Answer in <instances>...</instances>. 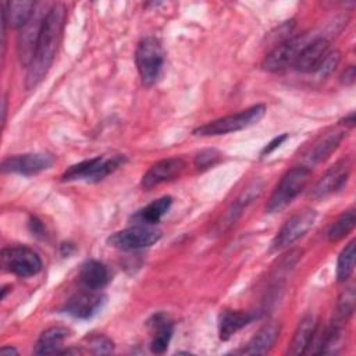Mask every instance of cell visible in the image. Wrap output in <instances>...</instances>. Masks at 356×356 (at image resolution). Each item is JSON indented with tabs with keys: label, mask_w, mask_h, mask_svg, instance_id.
<instances>
[{
	"label": "cell",
	"mask_w": 356,
	"mask_h": 356,
	"mask_svg": "<svg viewBox=\"0 0 356 356\" xmlns=\"http://www.w3.org/2000/svg\"><path fill=\"white\" fill-rule=\"evenodd\" d=\"M316 217L317 214L312 209H305L293 214L277 232L271 242V250H281L300 239L313 227Z\"/></svg>",
	"instance_id": "9"
},
{
	"label": "cell",
	"mask_w": 356,
	"mask_h": 356,
	"mask_svg": "<svg viewBox=\"0 0 356 356\" xmlns=\"http://www.w3.org/2000/svg\"><path fill=\"white\" fill-rule=\"evenodd\" d=\"M220 153L216 149H206L202 150L196 157H195V165L197 170H206L211 165H214L220 160Z\"/></svg>",
	"instance_id": "30"
},
{
	"label": "cell",
	"mask_w": 356,
	"mask_h": 356,
	"mask_svg": "<svg viewBox=\"0 0 356 356\" xmlns=\"http://www.w3.org/2000/svg\"><path fill=\"white\" fill-rule=\"evenodd\" d=\"M257 318V314L253 312H241V310H224L218 317V337L221 341L229 339L241 328L246 327Z\"/></svg>",
	"instance_id": "19"
},
{
	"label": "cell",
	"mask_w": 356,
	"mask_h": 356,
	"mask_svg": "<svg viewBox=\"0 0 356 356\" xmlns=\"http://www.w3.org/2000/svg\"><path fill=\"white\" fill-rule=\"evenodd\" d=\"M317 328V323L313 316H305L293 334V338L291 341V345L288 348V355H302L306 353L312 338L314 335V331Z\"/></svg>",
	"instance_id": "22"
},
{
	"label": "cell",
	"mask_w": 356,
	"mask_h": 356,
	"mask_svg": "<svg viewBox=\"0 0 356 356\" xmlns=\"http://www.w3.org/2000/svg\"><path fill=\"white\" fill-rule=\"evenodd\" d=\"M350 171V159L345 157L339 161H337L330 170L314 184V186L310 191V196L313 199H321L328 196L332 192L339 191L349 175Z\"/></svg>",
	"instance_id": "13"
},
{
	"label": "cell",
	"mask_w": 356,
	"mask_h": 356,
	"mask_svg": "<svg viewBox=\"0 0 356 356\" xmlns=\"http://www.w3.org/2000/svg\"><path fill=\"white\" fill-rule=\"evenodd\" d=\"M147 325L152 332L150 350L156 355L164 353L172 338V332H174L172 321L167 314L160 312L152 316V318L147 321Z\"/></svg>",
	"instance_id": "15"
},
{
	"label": "cell",
	"mask_w": 356,
	"mask_h": 356,
	"mask_svg": "<svg viewBox=\"0 0 356 356\" xmlns=\"http://www.w3.org/2000/svg\"><path fill=\"white\" fill-rule=\"evenodd\" d=\"M106 299V295H103L102 292L86 288L72 295L65 302L61 310L74 318L88 320L102 310Z\"/></svg>",
	"instance_id": "12"
},
{
	"label": "cell",
	"mask_w": 356,
	"mask_h": 356,
	"mask_svg": "<svg viewBox=\"0 0 356 356\" xmlns=\"http://www.w3.org/2000/svg\"><path fill=\"white\" fill-rule=\"evenodd\" d=\"M310 177L312 171L306 165L291 168L275 186L266 206V211L278 213L289 206L291 202L305 189V186L310 181Z\"/></svg>",
	"instance_id": "3"
},
{
	"label": "cell",
	"mask_w": 356,
	"mask_h": 356,
	"mask_svg": "<svg viewBox=\"0 0 356 356\" xmlns=\"http://www.w3.org/2000/svg\"><path fill=\"white\" fill-rule=\"evenodd\" d=\"M135 61L143 85H154L160 79L164 67V49L160 40L154 36L143 38L136 47Z\"/></svg>",
	"instance_id": "2"
},
{
	"label": "cell",
	"mask_w": 356,
	"mask_h": 356,
	"mask_svg": "<svg viewBox=\"0 0 356 356\" xmlns=\"http://www.w3.org/2000/svg\"><path fill=\"white\" fill-rule=\"evenodd\" d=\"M355 268V241H350L339 253L337 261V278L338 281H346Z\"/></svg>",
	"instance_id": "26"
},
{
	"label": "cell",
	"mask_w": 356,
	"mask_h": 356,
	"mask_svg": "<svg viewBox=\"0 0 356 356\" xmlns=\"http://www.w3.org/2000/svg\"><path fill=\"white\" fill-rule=\"evenodd\" d=\"M1 266L6 271L26 278L40 273L42 259L28 246H10L1 250Z\"/></svg>",
	"instance_id": "7"
},
{
	"label": "cell",
	"mask_w": 356,
	"mask_h": 356,
	"mask_svg": "<svg viewBox=\"0 0 356 356\" xmlns=\"http://www.w3.org/2000/svg\"><path fill=\"white\" fill-rule=\"evenodd\" d=\"M343 121H345L343 124H345L346 127H353L355 122H356V121H355V113H350L348 117H345Z\"/></svg>",
	"instance_id": "35"
},
{
	"label": "cell",
	"mask_w": 356,
	"mask_h": 356,
	"mask_svg": "<svg viewBox=\"0 0 356 356\" xmlns=\"http://www.w3.org/2000/svg\"><path fill=\"white\" fill-rule=\"evenodd\" d=\"M356 79V70L353 65H350L348 70H345V72L341 76V82L345 85H353Z\"/></svg>",
	"instance_id": "32"
},
{
	"label": "cell",
	"mask_w": 356,
	"mask_h": 356,
	"mask_svg": "<svg viewBox=\"0 0 356 356\" xmlns=\"http://www.w3.org/2000/svg\"><path fill=\"white\" fill-rule=\"evenodd\" d=\"M342 138H343V132L339 129H331L324 135L318 136L312 145V147L303 156L307 165H313L324 161L338 147Z\"/></svg>",
	"instance_id": "17"
},
{
	"label": "cell",
	"mask_w": 356,
	"mask_h": 356,
	"mask_svg": "<svg viewBox=\"0 0 356 356\" xmlns=\"http://www.w3.org/2000/svg\"><path fill=\"white\" fill-rule=\"evenodd\" d=\"M71 250H74V246L71 245V243H63L61 245V252H63V254H70L71 253Z\"/></svg>",
	"instance_id": "36"
},
{
	"label": "cell",
	"mask_w": 356,
	"mask_h": 356,
	"mask_svg": "<svg viewBox=\"0 0 356 356\" xmlns=\"http://www.w3.org/2000/svg\"><path fill=\"white\" fill-rule=\"evenodd\" d=\"M286 138H288V135L286 134H282V135H280V136H275L271 142H268L266 146H264V149L261 150V156H266V154H270V153H273L277 147H280L285 140H286Z\"/></svg>",
	"instance_id": "31"
},
{
	"label": "cell",
	"mask_w": 356,
	"mask_h": 356,
	"mask_svg": "<svg viewBox=\"0 0 356 356\" xmlns=\"http://www.w3.org/2000/svg\"><path fill=\"white\" fill-rule=\"evenodd\" d=\"M172 204V197L171 196H161L157 200H153L143 209L138 210L134 216L132 220L136 224L140 225H153L161 220V217L170 210Z\"/></svg>",
	"instance_id": "23"
},
{
	"label": "cell",
	"mask_w": 356,
	"mask_h": 356,
	"mask_svg": "<svg viewBox=\"0 0 356 356\" xmlns=\"http://www.w3.org/2000/svg\"><path fill=\"white\" fill-rule=\"evenodd\" d=\"M3 124H4V121H6V111H7V107H6V104H7V100H6V96L3 97Z\"/></svg>",
	"instance_id": "37"
},
{
	"label": "cell",
	"mask_w": 356,
	"mask_h": 356,
	"mask_svg": "<svg viewBox=\"0 0 356 356\" xmlns=\"http://www.w3.org/2000/svg\"><path fill=\"white\" fill-rule=\"evenodd\" d=\"M356 222V213L353 209H349L346 211H343L330 227L327 236L330 241L335 242L339 241L342 238H345L355 227Z\"/></svg>",
	"instance_id": "25"
},
{
	"label": "cell",
	"mask_w": 356,
	"mask_h": 356,
	"mask_svg": "<svg viewBox=\"0 0 356 356\" xmlns=\"http://www.w3.org/2000/svg\"><path fill=\"white\" fill-rule=\"evenodd\" d=\"M56 159L50 153H25L6 157L1 161V170L4 172H15L25 177L39 174L50 168Z\"/></svg>",
	"instance_id": "11"
},
{
	"label": "cell",
	"mask_w": 356,
	"mask_h": 356,
	"mask_svg": "<svg viewBox=\"0 0 356 356\" xmlns=\"http://www.w3.org/2000/svg\"><path fill=\"white\" fill-rule=\"evenodd\" d=\"M339 61H341V53L338 50H330L313 74H316L317 78L324 79L335 71Z\"/></svg>",
	"instance_id": "28"
},
{
	"label": "cell",
	"mask_w": 356,
	"mask_h": 356,
	"mask_svg": "<svg viewBox=\"0 0 356 356\" xmlns=\"http://www.w3.org/2000/svg\"><path fill=\"white\" fill-rule=\"evenodd\" d=\"M318 36H325L324 33H306L300 36L291 38L281 44L275 46L263 60L261 67L268 72H278L285 70L289 65H293L300 53L306 46Z\"/></svg>",
	"instance_id": "5"
},
{
	"label": "cell",
	"mask_w": 356,
	"mask_h": 356,
	"mask_svg": "<svg viewBox=\"0 0 356 356\" xmlns=\"http://www.w3.org/2000/svg\"><path fill=\"white\" fill-rule=\"evenodd\" d=\"M88 346L90 348V352L97 353V355L110 353V352H113V349H114L113 342H111L107 337H104V335H102V334L89 337V338H88Z\"/></svg>",
	"instance_id": "29"
},
{
	"label": "cell",
	"mask_w": 356,
	"mask_h": 356,
	"mask_svg": "<svg viewBox=\"0 0 356 356\" xmlns=\"http://www.w3.org/2000/svg\"><path fill=\"white\" fill-rule=\"evenodd\" d=\"M185 165L186 164L182 157H168L154 163L142 177V188L149 191L163 182L174 179L184 171Z\"/></svg>",
	"instance_id": "14"
},
{
	"label": "cell",
	"mask_w": 356,
	"mask_h": 356,
	"mask_svg": "<svg viewBox=\"0 0 356 356\" xmlns=\"http://www.w3.org/2000/svg\"><path fill=\"white\" fill-rule=\"evenodd\" d=\"M29 224H31V227H32V232H33L35 235L43 234V225L40 224V221H38L36 218H32Z\"/></svg>",
	"instance_id": "33"
},
{
	"label": "cell",
	"mask_w": 356,
	"mask_h": 356,
	"mask_svg": "<svg viewBox=\"0 0 356 356\" xmlns=\"http://www.w3.org/2000/svg\"><path fill=\"white\" fill-rule=\"evenodd\" d=\"M0 352H1V355H18V350L13 346H3L0 349Z\"/></svg>",
	"instance_id": "34"
},
{
	"label": "cell",
	"mask_w": 356,
	"mask_h": 356,
	"mask_svg": "<svg viewBox=\"0 0 356 356\" xmlns=\"http://www.w3.org/2000/svg\"><path fill=\"white\" fill-rule=\"evenodd\" d=\"M49 10L50 7H46L42 4L39 8L35 10L31 19L21 28V33L18 36V56L21 63L26 67L31 64L33 58L36 43Z\"/></svg>",
	"instance_id": "10"
},
{
	"label": "cell",
	"mask_w": 356,
	"mask_h": 356,
	"mask_svg": "<svg viewBox=\"0 0 356 356\" xmlns=\"http://www.w3.org/2000/svg\"><path fill=\"white\" fill-rule=\"evenodd\" d=\"M36 3L31 0L6 1L1 4V19L11 28L21 29L33 15Z\"/></svg>",
	"instance_id": "18"
},
{
	"label": "cell",
	"mask_w": 356,
	"mask_h": 356,
	"mask_svg": "<svg viewBox=\"0 0 356 356\" xmlns=\"http://www.w3.org/2000/svg\"><path fill=\"white\" fill-rule=\"evenodd\" d=\"M280 335V325L277 323H268L261 327L256 335L248 342V345L241 350L243 355H264L267 353L275 343Z\"/></svg>",
	"instance_id": "20"
},
{
	"label": "cell",
	"mask_w": 356,
	"mask_h": 356,
	"mask_svg": "<svg viewBox=\"0 0 356 356\" xmlns=\"http://www.w3.org/2000/svg\"><path fill=\"white\" fill-rule=\"evenodd\" d=\"M65 18L67 10L64 4L57 3L50 7L36 43L33 58L28 65L25 79L26 89H33L38 86L49 72L63 35Z\"/></svg>",
	"instance_id": "1"
},
{
	"label": "cell",
	"mask_w": 356,
	"mask_h": 356,
	"mask_svg": "<svg viewBox=\"0 0 356 356\" xmlns=\"http://www.w3.org/2000/svg\"><path fill=\"white\" fill-rule=\"evenodd\" d=\"M161 231L153 225L136 224L122 231H117L107 238V243L121 250H138L149 248L160 241Z\"/></svg>",
	"instance_id": "8"
},
{
	"label": "cell",
	"mask_w": 356,
	"mask_h": 356,
	"mask_svg": "<svg viewBox=\"0 0 356 356\" xmlns=\"http://www.w3.org/2000/svg\"><path fill=\"white\" fill-rule=\"evenodd\" d=\"M264 114H266V106L256 104L246 110H241L235 114L210 121L196 128L193 134L200 136H217V135H224L229 132H236L257 124L264 117Z\"/></svg>",
	"instance_id": "4"
},
{
	"label": "cell",
	"mask_w": 356,
	"mask_h": 356,
	"mask_svg": "<svg viewBox=\"0 0 356 356\" xmlns=\"http://www.w3.org/2000/svg\"><path fill=\"white\" fill-rule=\"evenodd\" d=\"M353 310H355V291L352 286H349L339 296L334 321H338V323L346 321L352 316Z\"/></svg>",
	"instance_id": "27"
},
{
	"label": "cell",
	"mask_w": 356,
	"mask_h": 356,
	"mask_svg": "<svg viewBox=\"0 0 356 356\" xmlns=\"http://www.w3.org/2000/svg\"><path fill=\"white\" fill-rule=\"evenodd\" d=\"M68 337V331L63 327H51L42 332L39 337L35 353L36 355H50V353H60L58 348L64 342V339Z\"/></svg>",
	"instance_id": "24"
},
{
	"label": "cell",
	"mask_w": 356,
	"mask_h": 356,
	"mask_svg": "<svg viewBox=\"0 0 356 356\" xmlns=\"http://www.w3.org/2000/svg\"><path fill=\"white\" fill-rule=\"evenodd\" d=\"M79 281L88 289L100 291L110 281L108 268L97 260H88L81 266Z\"/></svg>",
	"instance_id": "21"
},
{
	"label": "cell",
	"mask_w": 356,
	"mask_h": 356,
	"mask_svg": "<svg viewBox=\"0 0 356 356\" xmlns=\"http://www.w3.org/2000/svg\"><path fill=\"white\" fill-rule=\"evenodd\" d=\"M124 163L122 156H113V157H103L97 156L78 164L71 165L63 175L61 181L70 182L76 179H86L89 182H99L111 172H114L121 164Z\"/></svg>",
	"instance_id": "6"
},
{
	"label": "cell",
	"mask_w": 356,
	"mask_h": 356,
	"mask_svg": "<svg viewBox=\"0 0 356 356\" xmlns=\"http://www.w3.org/2000/svg\"><path fill=\"white\" fill-rule=\"evenodd\" d=\"M328 51L330 40L325 36H318L306 46L293 65L300 72H314Z\"/></svg>",
	"instance_id": "16"
}]
</instances>
